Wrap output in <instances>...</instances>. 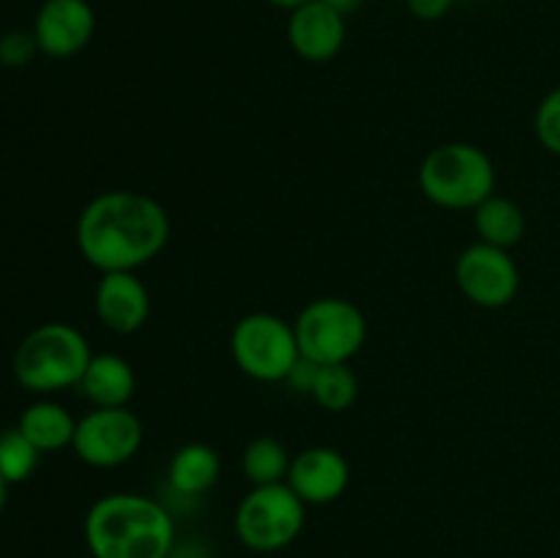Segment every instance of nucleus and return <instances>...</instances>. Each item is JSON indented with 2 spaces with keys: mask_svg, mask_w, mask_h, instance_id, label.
Masks as SVG:
<instances>
[{
  "mask_svg": "<svg viewBox=\"0 0 560 558\" xmlns=\"http://www.w3.org/2000/svg\"><path fill=\"white\" fill-rule=\"evenodd\" d=\"M170 217L145 191H104L77 219L80 255L109 271H137L167 246Z\"/></svg>",
  "mask_w": 560,
  "mask_h": 558,
  "instance_id": "f257e3e1",
  "label": "nucleus"
},
{
  "mask_svg": "<svg viewBox=\"0 0 560 558\" xmlns=\"http://www.w3.org/2000/svg\"><path fill=\"white\" fill-rule=\"evenodd\" d=\"M85 542L93 558H167L175 525L153 498L113 492L88 509Z\"/></svg>",
  "mask_w": 560,
  "mask_h": 558,
  "instance_id": "f03ea898",
  "label": "nucleus"
},
{
  "mask_svg": "<svg viewBox=\"0 0 560 558\" xmlns=\"http://www.w3.org/2000/svg\"><path fill=\"white\" fill-rule=\"evenodd\" d=\"M93 353L85 334L71 323H44L14 350V377L36 394L80 386Z\"/></svg>",
  "mask_w": 560,
  "mask_h": 558,
  "instance_id": "7ed1b4c3",
  "label": "nucleus"
},
{
  "mask_svg": "<svg viewBox=\"0 0 560 558\" xmlns=\"http://www.w3.org/2000/svg\"><path fill=\"white\" fill-rule=\"evenodd\" d=\"M495 164L474 142H443L419 167V186L430 202L448 211H476L495 195Z\"/></svg>",
  "mask_w": 560,
  "mask_h": 558,
  "instance_id": "20e7f679",
  "label": "nucleus"
},
{
  "mask_svg": "<svg viewBox=\"0 0 560 558\" xmlns=\"http://www.w3.org/2000/svg\"><path fill=\"white\" fill-rule=\"evenodd\" d=\"M299 350L315 364H350L366 342V317L353 301L326 295L299 312L293 323Z\"/></svg>",
  "mask_w": 560,
  "mask_h": 558,
  "instance_id": "39448f33",
  "label": "nucleus"
},
{
  "mask_svg": "<svg viewBox=\"0 0 560 558\" xmlns=\"http://www.w3.org/2000/svg\"><path fill=\"white\" fill-rule=\"evenodd\" d=\"M306 523V503L288 481L252 487L235 512V534L255 553H277L293 545Z\"/></svg>",
  "mask_w": 560,
  "mask_h": 558,
  "instance_id": "423d86ee",
  "label": "nucleus"
},
{
  "mask_svg": "<svg viewBox=\"0 0 560 558\" xmlns=\"http://www.w3.org/2000/svg\"><path fill=\"white\" fill-rule=\"evenodd\" d=\"M230 353L244 375L260 383L284 381L301 359L293 323L271 312H252L241 317L230 334Z\"/></svg>",
  "mask_w": 560,
  "mask_h": 558,
  "instance_id": "0eeeda50",
  "label": "nucleus"
},
{
  "mask_svg": "<svg viewBox=\"0 0 560 558\" xmlns=\"http://www.w3.org/2000/svg\"><path fill=\"white\" fill-rule=\"evenodd\" d=\"M142 446V421L126 408H93L77 421L74 449L77 457L93 468H118L129 463Z\"/></svg>",
  "mask_w": 560,
  "mask_h": 558,
  "instance_id": "6e6552de",
  "label": "nucleus"
},
{
  "mask_svg": "<svg viewBox=\"0 0 560 558\" xmlns=\"http://www.w3.org/2000/svg\"><path fill=\"white\" fill-rule=\"evenodd\" d=\"M457 288L470 304L481 310H501L514 301L520 290V268L509 249L476 241L457 257Z\"/></svg>",
  "mask_w": 560,
  "mask_h": 558,
  "instance_id": "1a4fd4ad",
  "label": "nucleus"
},
{
  "mask_svg": "<svg viewBox=\"0 0 560 558\" xmlns=\"http://www.w3.org/2000/svg\"><path fill=\"white\" fill-rule=\"evenodd\" d=\"M96 14L88 0H44L33 22V36L47 58H74L91 44Z\"/></svg>",
  "mask_w": 560,
  "mask_h": 558,
  "instance_id": "9d476101",
  "label": "nucleus"
},
{
  "mask_svg": "<svg viewBox=\"0 0 560 558\" xmlns=\"http://www.w3.org/2000/svg\"><path fill=\"white\" fill-rule=\"evenodd\" d=\"M290 490L306 507H326L345 496L350 485V465L342 452L331 446H310L290 460Z\"/></svg>",
  "mask_w": 560,
  "mask_h": 558,
  "instance_id": "9b49d317",
  "label": "nucleus"
},
{
  "mask_svg": "<svg viewBox=\"0 0 560 558\" xmlns=\"http://www.w3.org/2000/svg\"><path fill=\"white\" fill-rule=\"evenodd\" d=\"M93 306L109 332L135 334L151 317V293L137 271H109L98 279Z\"/></svg>",
  "mask_w": 560,
  "mask_h": 558,
  "instance_id": "f8f14e48",
  "label": "nucleus"
},
{
  "mask_svg": "<svg viewBox=\"0 0 560 558\" xmlns=\"http://www.w3.org/2000/svg\"><path fill=\"white\" fill-rule=\"evenodd\" d=\"M288 38L299 58L310 60V63H326V60L337 58L339 49L345 47L348 25H345V16L337 14L331 5H326L323 0H312V3L290 11Z\"/></svg>",
  "mask_w": 560,
  "mask_h": 558,
  "instance_id": "ddd939ff",
  "label": "nucleus"
},
{
  "mask_svg": "<svg viewBox=\"0 0 560 558\" xmlns=\"http://www.w3.org/2000/svg\"><path fill=\"white\" fill-rule=\"evenodd\" d=\"M80 392L91 399L93 408H126L137 392V375L124 356L93 353Z\"/></svg>",
  "mask_w": 560,
  "mask_h": 558,
  "instance_id": "4468645a",
  "label": "nucleus"
},
{
  "mask_svg": "<svg viewBox=\"0 0 560 558\" xmlns=\"http://www.w3.org/2000/svg\"><path fill=\"white\" fill-rule=\"evenodd\" d=\"M16 427L25 432L27 441L38 452H60V449L71 446V441H74L77 421L71 419V414L63 405L52 403V399H38V403L27 405L22 410Z\"/></svg>",
  "mask_w": 560,
  "mask_h": 558,
  "instance_id": "2eb2a0df",
  "label": "nucleus"
},
{
  "mask_svg": "<svg viewBox=\"0 0 560 558\" xmlns=\"http://www.w3.org/2000/svg\"><path fill=\"white\" fill-rule=\"evenodd\" d=\"M222 460L208 443H186L170 460V485L180 496H202L217 485Z\"/></svg>",
  "mask_w": 560,
  "mask_h": 558,
  "instance_id": "dca6fc26",
  "label": "nucleus"
},
{
  "mask_svg": "<svg viewBox=\"0 0 560 558\" xmlns=\"http://www.w3.org/2000/svg\"><path fill=\"white\" fill-rule=\"evenodd\" d=\"M474 228L485 244L512 249L523 241L528 222L517 202L503 195H492L474 211Z\"/></svg>",
  "mask_w": 560,
  "mask_h": 558,
  "instance_id": "f3484780",
  "label": "nucleus"
},
{
  "mask_svg": "<svg viewBox=\"0 0 560 558\" xmlns=\"http://www.w3.org/2000/svg\"><path fill=\"white\" fill-rule=\"evenodd\" d=\"M290 452L284 449L282 441L271 435L255 438L249 446L244 449V457H241V468L244 476L252 481V487L262 485H279V481L288 479L290 470Z\"/></svg>",
  "mask_w": 560,
  "mask_h": 558,
  "instance_id": "a211bd4d",
  "label": "nucleus"
},
{
  "mask_svg": "<svg viewBox=\"0 0 560 558\" xmlns=\"http://www.w3.org/2000/svg\"><path fill=\"white\" fill-rule=\"evenodd\" d=\"M310 397L320 408L334 410V414L348 410L355 403V397H359V377H355V372L348 364H320Z\"/></svg>",
  "mask_w": 560,
  "mask_h": 558,
  "instance_id": "6ab92c4d",
  "label": "nucleus"
},
{
  "mask_svg": "<svg viewBox=\"0 0 560 558\" xmlns=\"http://www.w3.org/2000/svg\"><path fill=\"white\" fill-rule=\"evenodd\" d=\"M38 457H42V452L27 441L20 427H9V430L0 432V476L9 485H20V481L31 479Z\"/></svg>",
  "mask_w": 560,
  "mask_h": 558,
  "instance_id": "aec40b11",
  "label": "nucleus"
},
{
  "mask_svg": "<svg viewBox=\"0 0 560 558\" xmlns=\"http://www.w3.org/2000/svg\"><path fill=\"white\" fill-rule=\"evenodd\" d=\"M534 129L541 146L550 153H556V156H560V85L552 88V91L541 98L539 107H536Z\"/></svg>",
  "mask_w": 560,
  "mask_h": 558,
  "instance_id": "412c9836",
  "label": "nucleus"
},
{
  "mask_svg": "<svg viewBox=\"0 0 560 558\" xmlns=\"http://www.w3.org/2000/svg\"><path fill=\"white\" fill-rule=\"evenodd\" d=\"M38 49L36 36L33 31H9L0 36V63L9 66V69H22V66L31 63Z\"/></svg>",
  "mask_w": 560,
  "mask_h": 558,
  "instance_id": "4be33fe9",
  "label": "nucleus"
},
{
  "mask_svg": "<svg viewBox=\"0 0 560 558\" xmlns=\"http://www.w3.org/2000/svg\"><path fill=\"white\" fill-rule=\"evenodd\" d=\"M317 370H320V364H315L312 359H304V356H301V359L293 364V370L288 372L284 383H288L293 392L312 394V388H315V381H317Z\"/></svg>",
  "mask_w": 560,
  "mask_h": 558,
  "instance_id": "5701e85b",
  "label": "nucleus"
},
{
  "mask_svg": "<svg viewBox=\"0 0 560 558\" xmlns=\"http://www.w3.org/2000/svg\"><path fill=\"white\" fill-rule=\"evenodd\" d=\"M410 14L421 22H438L452 11L454 0H405Z\"/></svg>",
  "mask_w": 560,
  "mask_h": 558,
  "instance_id": "b1692460",
  "label": "nucleus"
},
{
  "mask_svg": "<svg viewBox=\"0 0 560 558\" xmlns=\"http://www.w3.org/2000/svg\"><path fill=\"white\" fill-rule=\"evenodd\" d=\"M323 3L331 5V9L337 11V14H342L345 20H348L350 14H355V11H359L361 5H364V0H323Z\"/></svg>",
  "mask_w": 560,
  "mask_h": 558,
  "instance_id": "393cba45",
  "label": "nucleus"
},
{
  "mask_svg": "<svg viewBox=\"0 0 560 558\" xmlns=\"http://www.w3.org/2000/svg\"><path fill=\"white\" fill-rule=\"evenodd\" d=\"M266 3L277 5V9H284V11H295V9H301V5L312 3V0H266Z\"/></svg>",
  "mask_w": 560,
  "mask_h": 558,
  "instance_id": "a878e982",
  "label": "nucleus"
},
{
  "mask_svg": "<svg viewBox=\"0 0 560 558\" xmlns=\"http://www.w3.org/2000/svg\"><path fill=\"white\" fill-rule=\"evenodd\" d=\"M5 498H9V481L0 476V512H3V507H5Z\"/></svg>",
  "mask_w": 560,
  "mask_h": 558,
  "instance_id": "bb28decb",
  "label": "nucleus"
}]
</instances>
